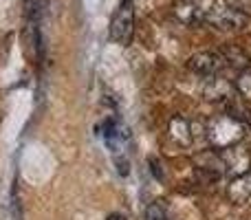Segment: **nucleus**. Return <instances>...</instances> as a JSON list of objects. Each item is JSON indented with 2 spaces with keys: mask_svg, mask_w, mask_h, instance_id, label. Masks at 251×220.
I'll return each mask as SVG.
<instances>
[{
  "mask_svg": "<svg viewBox=\"0 0 251 220\" xmlns=\"http://www.w3.org/2000/svg\"><path fill=\"white\" fill-rule=\"evenodd\" d=\"M201 20L212 24L218 31H240L247 26L249 13L229 7L227 2H216V4H209V7H203Z\"/></svg>",
  "mask_w": 251,
  "mask_h": 220,
  "instance_id": "nucleus-1",
  "label": "nucleus"
},
{
  "mask_svg": "<svg viewBox=\"0 0 251 220\" xmlns=\"http://www.w3.org/2000/svg\"><path fill=\"white\" fill-rule=\"evenodd\" d=\"M207 137H209V141L216 147H221V150L223 147L238 146V141L245 137V125L238 121V117L221 115L209 123Z\"/></svg>",
  "mask_w": 251,
  "mask_h": 220,
  "instance_id": "nucleus-2",
  "label": "nucleus"
},
{
  "mask_svg": "<svg viewBox=\"0 0 251 220\" xmlns=\"http://www.w3.org/2000/svg\"><path fill=\"white\" fill-rule=\"evenodd\" d=\"M132 35H134V4L132 0H124L122 7L115 11L113 20H110V38H113V42L128 47Z\"/></svg>",
  "mask_w": 251,
  "mask_h": 220,
  "instance_id": "nucleus-3",
  "label": "nucleus"
},
{
  "mask_svg": "<svg viewBox=\"0 0 251 220\" xmlns=\"http://www.w3.org/2000/svg\"><path fill=\"white\" fill-rule=\"evenodd\" d=\"M221 168L223 172H229L234 176H240V174L249 172L251 170V156L247 150L238 146H231V147H223L221 150Z\"/></svg>",
  "mask_w": 251,
  "mask_h": 220,
  "instance_id": "nucleus-4",
  "label": "nucleus"
},
{
  "mask_svg": "<svg viewBox=\"0 0 251 220\" xmlns=\"http://www.w3.org/2000/svg\"><path fill=\"white\" fill-rule=\"evenodd\" d=\"M227 66V62L223 60L221 53H199L190 60V69L194 73H199L201 77H214L221 75V71Z\"/></svg>",
  "mask_w": 251,
  "mask_h": 220,
  "instance_id": "nucleus-5",
  "label": "nucleus"
},
{
  "mask_svg": "<svg viewBox=\"0 0 251 220\" xmlns=\"http://www.w3.org/2000/svg\"><path fill=\"white\" fill-rule=\"evenodd\" d=\"M229 198L236 203H245L251 198V170L234 178V183L229 185Z\"/></svg>",
  "mask_w": 251,
  "mask_h": 220,
  "instance_id": "nucleus-6",
  "label": "nucleus"
},
{
  "mask_svg": "<svg viewBox=\"0 0 251 220\" xmlns=\"http://www.w3.org/2000/svg\"><path fill=\"white\" fill-rule=\"evenodd\" d=\"M236 91L245 97V99H251V71H245L243 75L236 82Z\"/></svg>",
  "mask_w": 251,
  "mask_h": 220,
  "instance_id": "nucleus-7",
  "label": "nucleus"
},
{
  "mask_svg": "<svg viewBox=\"0 0 251 220\" xmlns=\"http://www.w3.org/2000/svg\"><path fill=\"white\" fill-rule=\"evenodd\" d=\"M146 220H168V212L161 203H150L146 209Z\"/></svg>",
  "mask_w": 251,
  "mask_h": 220,
  "instance_id": "nucleus-8",
  "label": "nucleus"
},
{
  "mask_svg": "<svg viewBox=\"0 0 251 220\" xmlns=\"http://www.w3.org/2000/svg\"><path fill=\"white\" fill-rule=\"evenodd\" d=\"M223 2H227L229 7L234 9H240V11H251V0H223Z\"/></svg>",
  "mask_w": 251,
  "mask_h": 220,
  "instance_id": "nucleus-9",
  "label": "nucleus"
},
{
  "mask_svg": "<svg viewBox=\"0 0 251 220\" xmlns=\"http://www.w3.org/2000/svg\"><path fill=\"white\" fill-rule=\"evenodd\" d=\"M106 220H126V218L122 216V214H113V216H108Z\"/></svg>",
  "mask_w": 251,
  "mask_h": 220,
  "instance_id": "nucleus-10",
  "label": "nucleus"
}]
</instances>
